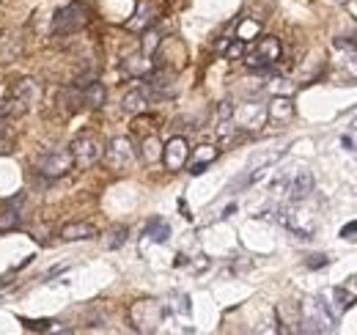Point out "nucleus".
I'll use <instances>...</instances> for the list:
<instances>
[{
  "label": "nucleus",
  "mask_w": 357,
  "mask_h": 335,
  "mask_svg": "<svg viewBox=\"0 0 357 335\" xmlns=\"http://www.w3.org/2000/svg\"><path fill=\"white\" fill-rule=\"evenodd\" d=\"M327 261H330L327 255H311V261H308V267H311V269H319V267H327Z\"/></svg>",
  "instance_id": "obj_35"
},
{
  "label": "nucleus",
  "mask_w": 357,
  "mask_h": 335,
  "mask_svg": "<svg viewBox=\"0 0 357 335\" xmlns=\"http://www.w3.org/2000/svg\"><path fill=\"white\" fill-rule=\"evenodd\" d=\"M160 42H162V36H160V31H157V28L151 25L149 31H143V47H140V52L151 58V55L157 52V47H160Z\"/></svg>",
  "instance_id": "obj_28"
},
{
  "label": "nucleus",
  "mask_w": 357,
  "mask_h": 335,
  "mask_svg": "<svg viewBox=\"0 0 357 335\" xmlns=\"http://www.w3.org/2000/svg\"><path fill=\"white\" fill-rule=\"evenodd\" d=\"M234 132H236V124H234V105L231 102H220V107H218V137L228 143L231 137H234Z\"/></svg>",
  "instance_id": "obj_18"
},
{
  "label": "nucleus",
  "mask_w": 357,
  "mask_h": 335,
  "mask_svg": "<svg viewBox=\"0 0 357 335\" xmlns=\"http://www.w3.org/2000/svg\"><path fill=\"white\" fill-rule=\"evenodd\" d=\"M220 52H223L225 58H242L245 55V42L242 39H225L223 44H220Z\"/></svg>",
  "instance_id": "obj_30"
},
{
  "label": "nucleus",
  "mask_w": 357,
  "mask_h": 335,
  "mask_svg": "<svg viewBox=\"0 0 357 335\" xmlns=\"http://www.w3.org/2000/svg\"><path fill=\"white\" fill-rule=\"evenodd\" d=\"M157 17H160V6L151 3V0H140L137 8H135V17L127 22V31L143 34V31H149V28L157 22Z\"/></svg>",
  "instance_id": "obj_13"
},
{
  "label": "nucleus",
  "mask_w": 357,
  "mask_h": 335,
  "mask_svg": "<svg viewBox=\"0 0 357 335\" xmlns=\"http://www.w3.org/2000/svg\"><path fill=\"white\" fill-rule=\"evenodd\" d=\"M313 193V173L311 170H300L294 173L291 184H289V198L291 201H308Z\"/></svg>",
  "instance_id": "obj_17"
},
{
  "label": "nucleus",
  "mask_w": 357,
  "mask_h": 335,
  "mask_svg": "<svg viewBox=\"0 0 357 335\" xmlns=\"http://www.w3.org/2000/svg\"><path fill=\"white\" fill-rule=\"evenodd\" d=\"M140 157H143L146 165H154V163L162 160V143H160L157 135H146V137H143V143H140Z\"/></svg>",
  "instance_id": "obj_20"
},
{
  "label": "nucleus",
  "mask_w": 357,
  "mask_h": 335,
  "mask_svg": "<svg viewBox=\"0 0 357 335\" xmlns=\"http://www.w3.org/2000/svg\"><path fill=\"white\" fill-rule=\"evenodd\" d=\"M335 313L330 308V302H324L321 297L303 302V325L300 333H333L335 330Z\"/></svg>",
  "instance_id": "obj_1"
},
{
  "label": "nucleus",
  "mask_w": 357,
  "mask_h": 335,
  "mask_svg": "<svg viewBox=\"0 0 357 335\" xmlns=\"http://www.w3.org/2000/svg\"><path fill=\"white\" fill-rule=\"evenodd\" d=\"M69 151H72L75 165L80 168V170H89V168H93L105 157V143H102V137H96L91 132H83V135H77L72 140Z\"/></svg>",
  "instance_id": "obj_3"
},
{
  "label": "nucleus",
  "mask_w": 357,
  "mask_h": 335,
  "mask_svg": "<svg viewBox=\"0 0 357 335\" xmlns=\"http://www.w3.org/2000/svg\"><path fill=\"white\" fill-rule=\"evenodd\" d=\"M335 3H349V0H335Z\"/></svg>",
  "instance_id": "obj_38"
},
{
  "label": "nucleus",
  "mask_w": 357,
  "mask_h": 335,
  "mask_svg": "<svg viewBox=\"0 0 357 335\" xmlns=\"http://www.w3.org/2000/svg\"><path fill=\"white\" fill-rule=\"evenodd\" d=\"M39 99H42V85L36 83V80H20V83L14 85V91H11V102L20 105V110L33 107Z\"/></svg>",
  "instance_id": "obj_14"
},
{
  "label": "nucleus",
  "mask_w": 357,
  "mask_h": 335,
  "mask_svg": "<svg viewBox=\"0 0 357 335\" xmlns=\"http://www.w3.org/2000/svg\"><path fill=\"white\" fill-rule=\"evenodd\" d=\"M341 239H347V242H357V220L355 223H347V225L341 228Z\"/></svg>",
  "instance_id": "obj_34"
},
{
  "label": "nucleus",
  "mask_w": 357,
  "mask_h": 335,
  "mask_svg": "<svg viewBox=\"0 0 357 335\" xmlns=\"http://www.w3.org/2000/svg\"><path fill=\"white\" fill-rule=\"evenodd\" d=\"M275 316H278V330L280 333H300V325H303V302H294V299H286L275 308Z\"/></svg>",
  "instance_id": "obj_10"
},
{
  "label": "nucleus",
  "mask_w": 357,
  "mask_h": 335,
  "mask_svg": "<svg viewBox=\"0 0 357 335\" xmlns=\"http://www.w3.org/2000/svg\"><path fill=\"white\" fill-rule=\"evenodd\" d=\"M127 234H130V231H127L124 225H121V228H113V231L107 234V239H105V245H107L110 251H116V248H121V245L127 242Z\"/></svg>",
  "instance_id": "obj_32"
},
{
  "label": "nucleus",
  "mask_w": 357,
  "mask_h": 335,
  "mask_svg": "<svg viewBox=\"0 0 357 335\" xmlns=\"http://www.w3.org/2000/svg\"><path fill=\"white\" fill-rule=\"evenodd\" d=\"M121 72L124 75H130V77H143V75H149L151 72V61H149V55H132V58H127L124 64H121Z\"/></svg>",
  "instance_id": "obj_22"
},
{
  "label": "nucleus",
  "mask_w": 357,
  "mask_h": 335,
  "mask_svg": "<svg viewBox=\"0 0 357 335\" xmlns=\"http://www.w3.org/2000/svg\"><path fill=\"white\" fill-rule=\"evenodd\" d=\"M267 121V107L256 105V102H245L239 107H234V124L236 129H259Z\"/></svg>",
  "instance_id": "obj_11"
},
{
  "label": "nucleus",
  "mask_w": 357,
  "mask_h": 335,
  "mask_svg": "<svg viewBox=\"0 0 357 335\" xmlns=\"http://www.w3.org/2000/svg\"><path fill=\"white\" fill-rule=\"evenodd\" d=\"M75 168L72 151L69 149H50L36 160V173L45 179H61Z\"/></svg>",
  "instance_id": "obj_5"
},
{
  "label": "nucleus",
  "mask_w": 357,
  "mask_h": 335,
  "mask_svg": "<svg viewBox=\"0 0 357 335\" xmlns=\"http://www.w3.org/2000/svg\"><path fill=\"white\" fill-rule=\"evenodd\" d=\"M8 151H11V126L6 116H0V154H8Z\"/></svg>",
  "instance_id": "obj_31"
},
{
  "label": "nucleus",
  "mask_w": 357,
  "mask_h": 335,
  "mask_svg": "<svg viewBox=\"0 0 357 335\" xmlns=\"http://www.w3.org/2000/svg\"><path fill=\"white\" fill-rule=\"evenodd\" d=\"M347 289H349V292H352V297L357 299V275H352V278L347 281Z\"/></svg>",
  "instance_id": "obj_37"
},
{
  "label": "nucleus",
  "mask_w": 357,
  "mask_h": 335,
  "mask_svg": "<svg viewBox=\"0 0 357 335\" xmlns=\"http://www.w3.org/2000/svg\"><path fill=\"white\" fill-rule=\"evenodd\" d=\"M149 102H151V91H149V85H140V88H132V91L124 96L121 110L130 113V116H140V113L149 110Z\"/></svg>",
  "instance_id": "obj_16"
},
{
  "label": "nucleus",
  "mask_w": 357,
  "mask_h": 335,
  "mask_svg": "<svg viewBox=\"0 0 357 335\" xmlns=\"http://www.w3.org/2000/svg\"><path fill=\"white\" fill-rule=\"evenodd\" d=\"M11 107H14V102H11V99H0V116H8V113H11Z\"/></svg>",
  "instance_id": "obj_36"
},
{
  "label": "nucleus",
  "mask_w": 357,
  "mask_h": 335,
  "mask_svg": "<svg viewBox=\"0 0 357 335\" xmlns=\"http://www.w3.org/2000/svg\"><path fill=\"white\" fill-rule=\"evenodd\" d=\"M20 220H22V214L17 207H8V209L0 211V231H11V228H17L20 225Z\"/></svg>",
  "instance_id": "obj_29"
},
{
  "label": "nucleus",
  "mask_w": 357,
  "mask_h": 335,
  "mask_svg": "<svg viewBox=\"0 0 357 335\" xmlns=\"http://www.w3.org/2000/svg\"><path fill=\"white\" fill-rule=\"evenodd\" d=\"M333 302H335V305H330V308H333V313H335V316H341V313L355 302V297H352V292H349L347 286H335V289H333Z\"/></svg>",
  "instance_id": "obj_25"
},
{
  "label": "nucleus",
  "mask_w": 357,
  "mask_h": 335,
  "mask_svg": "<svg viewBox=\"0 0 357 335\" xmlns=\"http://www.w3.org/2000/svg\"><path fill=\"white\" fill-rule=\"evenodd\" d=\"M168 234H171V228H168V223H165V220H160V217H154V220L146 225V237H149V239H154V242H165V239H168Z\"/></svg>",
  "instance_id": "obj_26"
},
{
  "label": "nucleus",
  "mask_w": 357,
  "mask_h": 335,
  "mask_svg": "<svg viewBox=\"0 0 357 335\" xmlns=\"http://www.w3.org/2000/svg\"><path fill=\"white\" fill-rule=\"evenodd\" d=\"M61 105L66 107V113L83 110V107H86V102H83V88H77V85L63 88V91H61Z\"/></svg>",
  "instance_id": "obj_23"
},
{
  "label": "nucleus",
  "mask_w": 357,
  "mask_h": 335,
  "mask_svg": "<svg viewBox=\"0 0 357 335\" xmlns=\"http://www.w3.org/2000/svg\"><path fill=\"white\" fill-rule=\"evenodd\" d=\"M344 69L349 72V77L357 80V50H349V55H347V61H344Z\"/></svg>",
  "instance_id": "obj_33"
},
{
  "label": "nucleus",
  "mask_w": 357,
  "mask_h": 335,
  "mask_svg": "<svg viewBox=\"0 0 357 335\" xmlns=\"http://www.w3.org/2000/svg\"><path fill=\"white\" fill-rule=\"evenodd\" d=\"M261 36V22L259 20H253V17H245V20H239V25H236V39H242V42H253V39H259Z\"/></svg>",
  "instance_id": "obj_24"
},
{
  "label": "nucleus",
  "mask_w": 357,
  "mask_h": 335,
  "mask_svg": "<svg viewBox=\"0 0 357 335\" xmlns=\"http://www.w3.org/2000/svg\"><path fill=\"white\" fill-rule=\"evenodd\" d=\"M187 157H190V146H187V137H171L168 143H162V163L171 173H176L187 165Z\"/></svg>",
  "instance_id": "obj_9"
},
{
  "label": "nucleus",
  "mask_w": 357,
  "mask_h": 335,
  "mask_svg": "<svg viewBox=\"0 0 357 335\" xmlns=\"http://www.w3.org/2000/svg\"><path fill=\"white\" fill-rule=\"evenodd\" d=\"M96 237V228L91 223H66L61 228V239L63 242H83V239H93Z\"/></svg>",
  "instance_id": "obj_19"
},
{
  "label": "nucleus",
  "mask_w": 357,
  "mask_h": 335,
  "mask_svg": "<svg viewBox=\"0 0 357 335\" xmlns=\"http://www.w3.org/2000/svg\"><path fill=\"white\" fill-rule=\"evenodd\" d=\"M149 91L151 96H160V99H171L176 94V72L171 66H160V69H151L149 72Z\"/></svg>",
  "instance_id": "obj_8"
},
{
  "label": "nucleus",
  "mask_w": 357,
  "mask_h": 335,
  "mask_svg": "<svg viewBox=\"0 0 357 335\" xmlns=\"http://www.w3.org/2000/svg\"><path fill=\"white\" fill-rule=\"evenodd\" d=\"M218 157H220V149H218V146H209V143L198 146V149L187 157V170H190V176H201Z\"/></svg>",
  "instance_id": "obj_15"
},
{
  "label": "nucleus",
  "mask_w": 357,
  "mask_h": 335,
  "mask_svg": "<svg viewBox=\"0 0 357 335\" xmlns=\"http://www.w3.org/2000/svg\"><path fill=\"white\" fill-rule=\"evenodd\" d=\"M113 170H127L135 163V149L130 143V137H113L105 146V157H102Z\"/></svg>",
  "instance_id": "obj_7"
},
{
  "label": "nucleus",
  "mask_w": 357,
  "mask_h": 335,
  "mask_svg": "<svg viewBox=\"0 0 357 335\" xmlns=\"http://www.w3.org/2000/svg\"><path fill=\"white\" fill-rule=\"evenodd\" d=\"M89 20L91 14L83 3H69V6H63V8L55 11V17H52V34L55 36H72V34L83 31L89 25Z\"/></svg>",
  "instance_id": "obj_2"
},
{
  "label": "nucleus",
  "mask_w": 357,
  "mask_h": 335,
  "mask_svg": "<svg viewBox=\"0 0 357 335\" xmlns=\"http://www.w3.org/2000/svg\"><path fill=\"white\" fill-rule=\"evenodd\" d=\"M162 316H165V308L157 299H140V302H135L132 311H130L132 325L137 330H143V333L157 330V325H162Z\"/></svg>",
  "instance_id": "obj_6"
},
{
  "label": "nucleus",
  "mask_w": 357,
  "mask_h": 335,
  "mask_svg": "<svg viewBox=\"0 0 357 335\" xmlns=\"http://www.w3.org/2000/svg\"><path fill=\"white\" fill-rule=\"evenodd\" d=\"M28 330H33V333H63V327H58V322H52V319H20Z\"/></svg>",
  "instance_id": "obj_27"
},
{
  "label": "nucleus",
  "mask_w": 357,
  "mask_h": 335,
  "mask_svg": "<svg viewBox=\"0 0 357 335\" xmlns=\"http://www.w3.org/2000/svg\"><path fill=\"white\" fill-rule=\"evenodd\" d=\"M294 102L291 96H283V94H275L272 102L267 105V121L272 126H286L291 119H294Z\"/></svg>",
  "instance_id": "obj_12"
},
{
  "label": "nucleus",
  "mask_w": 357,
  "mask_h": 335,
  "mask_svg": "<svg viewBox=\"0 0 357 335\" xmlns=\"http://www.w3.org/2000/svg\"><path fill=\"white\" fill-rule=\"evenodd\" d=\"M280 55H283L280 39H278V36H261L259 44H256V50H253V52H248L245 64H248V69L264 72V69L275 66V64L280 61Z\"/></svg>",
  "instance_id": "obj_4"
},
{
  "label": "nucleus",
  "mask_w": 357,
  "mask_h": 335,
  "mask_svg": "<svg viewBox=\"0 0 357 335\" xmlns=\"http://www.w3.org/2000/svg\"><path fill=\"white\" fill-rule=\"evenodd\" d=\"M105 99H107V91H105V85L99 83V80H89V83H83V102H86V107H102L105 105Z\"/></svg>",
  "instance_id": "obj_21"
}]
</instances>
